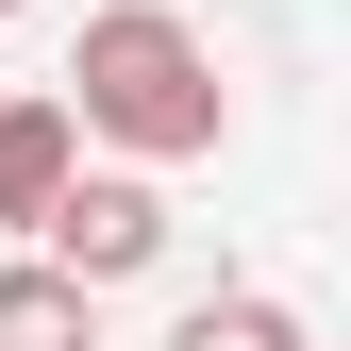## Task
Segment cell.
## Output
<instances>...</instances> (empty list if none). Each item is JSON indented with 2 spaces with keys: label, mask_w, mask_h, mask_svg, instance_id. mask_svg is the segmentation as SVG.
<instances>
[{
  "label": "cell",
  "mask_w": 351,
  "mask_h": 351,
  "mask_svg": "<svg viewBox=\"0 0 351 351\" xmlns=\"http://www.w3.org/2000/svg\"><path fill=\"white\" fill-rule=\"evenodd\" d=\"M51 101H67V134H101L117 167H184V151L234 134V84H217V51L167 17V0H101Z\"/></svg>",
  "instance_id": "obj_1"
},
{
  "label": "cell",
  "mask_w": 351,
  "mask_h": 351,
  "mask_svg": "<svg viewBox=\"0 0 351 351\" xmlns=\"http://www.w3.org/2000/svg\"><path fill=\"white\" fill-rule=\"evenodd\" d=\"M34 234H51L34 268H67L84 301L134 285V268H167V201H151V167H67V201L34 217Z\"/></svg>",
  "instance_id": "obj_2"
},
{
  "label": "cell",
  "mask_w": 351,
  "mask_h": 351,
  "mask_svg": "<svg viewBox=\"0 0 351 351\" xmlns=\"http://www.w3.org/2000/svg\"><path fill=\"white\" fill-rule=\"evenodd\" d=\"M67 167H84V134H67V101H0V217H51L67 201Z\"/></svg>",
  "instance_id": "obj_3"
},
{
  "label": "cell",
  "mask_w": 351,
  "mask_h": 351,
  "mask_svg": "<svg viewBox=\"0 0 351 351\" xmlns=\"http://www.w3.org/2000/svg\"><path fill=\"white\" fill-rule=\"evenodd\" d=\"M0 351H101V301L67 268H0Z\"/></svg>",
  "instance_id": "obj_4"
},
{
  "label": "cell",
  "mask_w": 351,
  "mask_h": 351,
  "mask_svg": "<svg viewBox=\"0 0 351 351\" xmlns=\"http://www.w3.org/2000/svg\"><path fill=\"white\" fill-rule=\"evenodd\" d=\"M167 351H318V335H301L268 285H234V301H184V335H167Z\"/></svg>",
  "instance_id": "obj_5"
},
{
  "label": "cell",
  "mask_w": 351,
  "mask_h": 351,
  "mask_svg": "<svg viewBox=\"0 0 351 351\" xmlns=\"http://www.w3.org/2000/svg\"><path fill=\"white\" fill-rule=\"evenodd\" d=\"M0 17H17V0H0Z\"/></svg>",
  "instance_id": "obj_6"
}]
</instances>
